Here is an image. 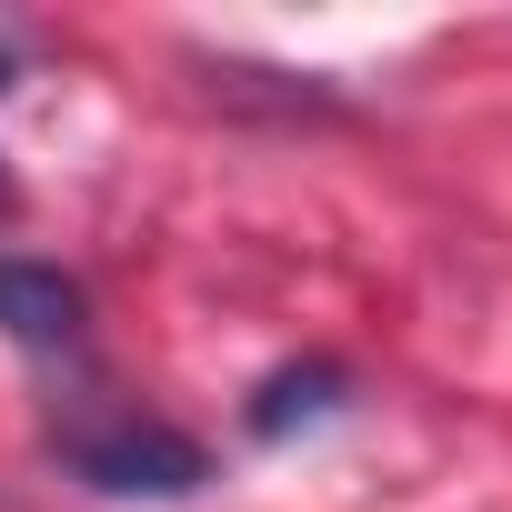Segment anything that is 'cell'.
I'll use <instances>...</instances> for the list:
<instances>
[{
    "label": "cell",
    "mask_w": 512,
    "mask_h": 512,
    "mask_svg": "<svg viewBox=\"0 0 512 512\" xmlns=\"http://www.w3.org/2000/svg\"><path fill=\"white\" fill-rule=\"evenodd\" d=\"M51 462H61L81 492H101V502H191V492L211 482V452H201L171 412H151V402H131V392H101L91 372H81L71 402L51 412Z\"/></svg>",
    "instance_id": "6da1fadb"
},
{
    "label": "cell",
    "mask_w": 512,
    "mask_h": 512,
    "mask_svg": "<svg viewBox=\"0 0 512 512\" xmlns=\"http://www.w3.org/2000/svg\"><path fill=\"white\" fill-rule=\"evenodd\" d=\"M0 332H11L31 362L51 372H91V292L61 272V262H21V251H0Z\"/></svg>",
    "instance_id": "7a4b0ae2"
},
{
    "label": "cell",
    "mask_w": 512,
    "mask_h": 512,
    "mask_svg": "<svg viewBox=\"0 0 512 512\" xmlns=\"http://www.w3.org/2000/svg\"><path fill=\"white\" fill-rule=\"evenodd\" d=\"M342 392H352V382H342V362H282L262 392H251V432H262V442H282L292 422H322Z\"/></svg>",
    "instance_id": "3957f363"
},
{
    "label": "cell",
    "mask_w": 512,
    "mask_h": 512,
    "mask_svg": "<svg viewBox=\"0 0 512 512\" xmlns=\"http://www.w3.org/2000/svg\"><path fill=\"white\" fill-rule=\"evenodd\" d=\"M11 81H21V51L0 41V101H11ZM0 211H11V171H0Z\"/></svg>",
    "instance_id": "277c9868"
}]
</instances>
